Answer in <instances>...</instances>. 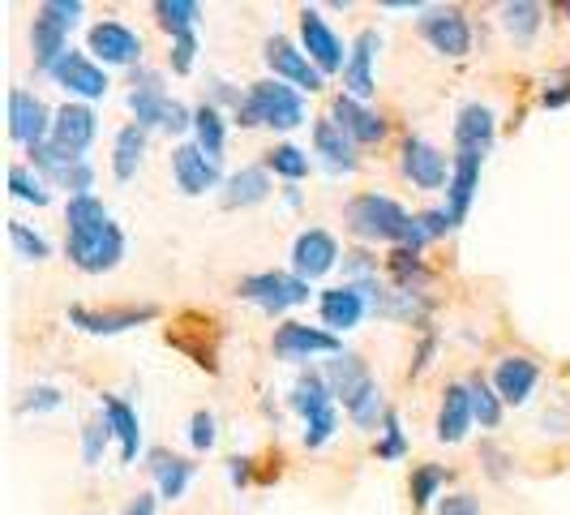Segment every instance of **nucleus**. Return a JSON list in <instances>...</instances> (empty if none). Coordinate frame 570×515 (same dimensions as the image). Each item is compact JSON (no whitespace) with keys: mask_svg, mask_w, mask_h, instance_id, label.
Returning <instances> with one entry per match:
<instances>
[{"mask_svg":"<svg viewBox=\"0 0 570 515\" xmlns=\"http://www.w3.org/2000/svg\"><path fill=\"white\" fill-rule=\"evenodd\" d=\"M108 438H112L108 421H90V426L82 429V459L86 464H99L104 447H108Z\"/></svg>","mask_w":570,"mask_h":515,"instance_id":"obj_42","label":"nucleus"},{"mask_svg":"<svg viewBox=\"0 0 570 515\" xmlns=\"http://www.w3.org/2000/svg\"><path fill=\"white\" fill-rule=\"evenodd\" d=\"M472 421H476V412H472V391H468V382H451L446 396H442V408H438V438H442V443H463Z\"/></svg>","mask_w":570,"mask_h":515,"instance_id":"obj_20","label":"nucleus"},{"mask_svg":"<svg viewBox=\"0 0 570 515\" xmlns=\"http://www.w3.org/2000/svg\"><path fill=\"white\" fill-rule=\"evenodd\" d=\"M468 391H472V412H476V421H481L485 429L498 426V421H502V396L489 387L485 378H472Z\"/></svg>","mask_w":570,"mask_h":515,"instance_id":"obj_37","label":"nucleus"},{"mask_svg":"<svg viewBox=\"0 0 570 515\" xmlns=\"http://www.w3.org/2000/svg\"><path fill=\"white\" fill-rule=\"evenodd\" d=\"M90 52L104 65H134V60H142V39L120 22H99V27H90Z\"/></svg>","mask_w":570,"mask_h":515,"instance_id":"obj_17","label":"nucleus"},{"mask_svg":"<svg viewBox=\"0 0 570 515\" xmlns=\"http://www.w3.org/2000/svg\"><path fill=\"white\" fill-rule=\"evenodd\" d=\"M194 57H198L194 30H189V35H171V69H176V74H189V69H194Z\"/></svg>","mask_w":570,"mask_h":515,"instance_id":"obj_43","label":"nucleus"},{"mask_svg":"<svg viewBox=\"0 0 570 515\" xmlns=\"http://www.w3.org/2000/svg\"><path fill=\"white\" fill-rule=\"evenodd\" d=\"M150 473H155L164 498H180L194 482V464L180 456H168V451H150Z\"/></svg>","mask_w":570,"mask_h":515,"instance_id":"obj_31","label":"nucleus"},{"mask_svg":"<svg viewBox=\"0 0 570 515\" xmlns=\"http://www.w3.org/2000/svg\"><path fill=\"white\" fill-rule=\"evenodd\" d=\"M228 473H232V482H236V486H245V482H249V459H240V456H236V459H232V468H228Z\"/></svg>","mask_w":570,"mask_h":515,"instance_id":"obj_52","label":"nucleus"},{"mask_svg":"<svg viewBox=\"0 0 570 515\" xmlns=\"http://www.w3.org/2000/svg\"><path fill=\"white\" fill-rule=\"evenodd\" d=\"M343 220L361 241H400V245H407L416 215H407L400 202L386 198V194H361V198L343 206Z\"/></svg>","mask_w":570,"mask_h":515,"instance_id":"obj_2","label":"nucleus"},{"mask_svg":"<svg viewBox=\"0 0 570 515\" xmlns=\"http://www.w3.org/2000/svg\"><path fill=\"white\" fill-rule=\"evenodd\" d=\"M314 146H317V155L326 159V168H335V172L356 168V143L343 134L335 120H317V125H314Z\"/></svg>","mask_w":570,"mask_h":515,"instance_id":"obj_28","label":"nucleus"},{"mask_svg":"<svg viewBox=\"0 0 570 515\" xmlns=\"http://www.w3.org/2000/svg\"><path fill=\"white\" fill-rule=\"evenodd\" d=\"M194 134H198L202 155L219 164V155H224V116H219V108H215V104H202V108H194Z\"/></svg>","mask_w":570,"mask_h":515,"instance_id":"obj_33","label":"nucleus"},{"mask_svg":"<svg viewBox=\"0 0 570 515\" xmlns=\"http://www.w3.org/2000/svg\"><path fill=\"white\" fill-rule=\"evenodd\" d=\"M52 78H57L69 95H82V99H104V95H108V74L90 57H82V52H65V57L57 60V69H52Z\"/></svg>","mask_w":570,"mask_h":515,"instance_id":"obj_14","label":"nucleus"},{"mask_svg":"<svg viewBox=\"0 0 570 515\" xmlns=\"http://www.w3.org/2000/svg\"><path fill=\"white\" fill-rule=\"evenodd\" d=\"M377 48H382V35H377V30H361V35H356V43H352V52H347V65H343V86H347L352 99H370L373 90H377V78H373V57H377Z\"/></svg>","mask_w":570,"mask_h":515,"instance_id":"obj_12","label":"nucleus"},{"mask_svg":"<svg viewBox=\"0 0 570 515\" xmlns=\"http://www.w3.org/2000/svg\"><path fill=\"white\" fill-rule=\"evenodd\" d=\"M27 412H43V408H60V391L57 387H35L30 391V400L22 404Z\"/></svg>","mask_w":570,"mask_h":515,"instance_id":"obj_50","label":"nucleus"},{"mask_svg":"<svg viewBox=\"0 0 570 515\" xmlns=\"http://www.w3.org/2000/svg\"><path fill=\"white\" fill-rule=\"evenodd\" d=\"M275 357H284V361H305V357H340L343 343L335 331H322V327H309V322H284L279 331H275Z\"/></svg>","mask_w":570,"mask_h":515,"instance_id":"obj_5","label":"nucleus"},{"mask_svg":"<svg viewBox=\"0 0 570 515\" xmlns=\"http://www.w3.org/2000/svg\"><path fill=\"white\" fill-rule=\"evenodd\" d=\"M451 482V473L442 468V464H421L416 473H412V503L416 507H429L433 503V494Z\"/></svg>","mask_w":570,"mask_h":515,"instance_id":"obj_38","label":"nucleus"},{"mask_svg":"<svg viewBox=\"0 0 570 515\" xmlns=\"http://www.w3.org/2000/svg\"><path fill=\"white\" fill-rule=\"evenodd\" d=\"M95 138V113L82 104H65L52 120V146H60L65 155H82Z\"/></svg>","mask_w":570,"mask_h":515,"instance_id":"obj_22","label":"nucleus"},{"mask_svg":"<svg viewBox=\"0 0 570 515\" xmlns=\"http://www.w3.org/2000/svg\"><path fill=\"white\" fill-rule=\"evenodd\" d=\"M502 27L511 30V39L519 43H528L537 30H541V4H532V0H514L502 9Z\"/></svg>","mask_w":570,"mask_h":515,"instance_id":"obj_35","label":"nucleus"},{"mask_svg":"<svg viewBox=\"0 0 570 515\" xmlns=\"http://www.w3.org/2000/svg\"><path fill=\"white\" fill-rule=\"evenodd\" d=\"M108 220H112V215H108V206L95 198V194H82V198L65 202V224H69V232L99 229V224H108Z\"/></svg>","mask_w":570,"mask_h":515,"instance_id":"obj_34","label":"nucleus"},{"mask_svg":"<svg viewBox=\"0 0 570 515\" xmlns=\"http://www.w3.org/2000/svg\"><path fill=\"white\" fill-rule=\"evenodd\" d=\"M335 429H340V417H335V412H322V417H314V421H305V447L331 443Z\"/></svg>","mask_w":570,"mask_h":515,"instance_id":"obj_47","label":"nucleus"},{"mask_svg":"<svg viewBox=\"0 0 570 515\" xmlns=\"http://www.w3.org/2000/svg\"><path fill=\"white\" fill-rule=\"evenodd\" d=\"M570 104V69H562L553 82H544V108H562Z\"/></svg>","mask_w":570,"mask_h":515,"instance_id":"obj_48","label":"nucleus"},{"mask_svg":"<svg viewBox=\"0 0 570 515\" xmlns=\"http://www.w3.org/2000/svg\"><path fill=\"white\" fill-rule=\"evenodd\" d=\"M446 172H451L446 168V155L433 143H425V138H407V143H403V176H407L412 185H421V190H442V185H451Z\"/></svg>","mask_w":570,"mask_h":515,"instance_id":"obj_13","label":"nucleus"},{"mask_svg":"<svg viewBox=\"0 0 570 515\" xmlns=\"http://www.w3.org/2000/svg\"><path fill=\"white\" fill-rule=\"evenodd\" d=\"M171 172H176V185H180L189 198L219 185V164H215V159H206L198 143H185V146H176V150H171Z\"/></svg>","mask_w":570,"mask_h":515,"instance_id":"obj_15","label":"nucleus"},{"mask_svg":"<svg viewBox=\"0 0 570 515\" xmlns=\"http://www.w3.org/2000/svg\"><path fill=\"white\" fill-rule=\"evenodd\" d=\"M481 150H459L455 155V168H451V185H446V211H451V220L463 224V215H468V206L476 198V185H481Z\"/></svg>","mask_w":570,"mask_h":515,"instance_id":"obj_18","label":"nucleus"},{"mask_svg":"<svg viewBox=\"0 0 570 515\" xmlns=\"http://www.w3.org/2000/svg\"><path fill=\"white\" fill-rule=\"evenodd\" d=\"M30 43H35V65H39L43 74H52L57 60L69 52V27H60L48 13H39V18H35V30H30Z\"/></svg>","mask_w":570,"mask_h":515,"instance_id":"obj_26","label":"nucleus"},{"mask_svg":"<svg viewBox=\"0 0 570 515\" xmlns=\"http://www.w3.org/2000/svg\"><path fill=\"white\" fill-rule=\"evenodd\" d=\"M236 120H240L245 129H254V125L296 129V125H305V99H301L292 86L266 78V82L249 86V95H245L240 108H236Z\"/></svg>","mask_w":570,"mask_h":515,"instance_id":"obj_1","label":"nucleus"},{"mask_svg":"<svg viewBox=\"0 0 570 515\" xmlns=\"http://www.w3.org/2000/svg\"><path fill=\"white\" fill-rule=\"evenodd\" d=\"M271 198V168H240L228 176L224 185V206L236 211V206H257V202Z\"/></svg>","mask_w":570,"mask_h":515,"instance_id":"obj_29","label":"nucleus"},{"mask_svg":"<svg viewBox=\"0 0 570 515\" xmlns=\"http://www.w3.org/2000/svg\"><path fill=\"white\" fill-rule=\"evenodd\" d=\"M331 120L340 125L352 143H382V138H386V120L377 113H370V108H365L361 99H352V95H340V99H335Z\"/></svg>","mask_w":570,"mask_h":515,"instance_id":"obj_19","label":"nucleus"},{"mask_svg":"<svg viewBox=\"0 0 570 515\" xmlns=\"http://www.w3.org/2000/svg\"><path fill=\"white\" fill-rule=\"evenodd\" d=\"M266 168L279 172V176H287V181H301V176L309 172V155H305L301 146L284 143V146H275V150L266 155Z\"/></svg>","mask_w":570,"mask_h":515,"instance_id":"obj_39","label":"nucleus"},{"mask_svg":"<svg viewBox=\"0 0 570 515\" xmlns=\"http://www.w3.org/2000/svg\"><path fill=\"white\" fill-rule=\"evenodd\" d=\"M52 120H57V116H48L39 95H30V90H13V95H9V134H13L18 143H27V146L48 143Z\"/></svg>","mask_w":570,"mask_h":515,"instance_id":"obj_8","label":"nucleus"},{"mask_svg":"<svg viewBox=\"0 0 570 515\" xmlns=\"http://www.w3.org/2000/svg\"><path fill=\"white\" fill-rule=\"evenodd\" d=\"M39 13H48V18L60 22V27H73V22L82 18V0H43Z\"/></svg>","mask_w":570,"mask_h":515,"instance_id":"obj_46","label":"nucleus"},{"mask_svg":"<svg viewBox=\"0 0 570 515\" xmlns=\"http://www.w3.org/2000/svg\"><path fill=\"white\" fill-rule=\"evenodd\" d=\"M104 421L112 429V438H120V459L134 464L138 459V443H142V429H138V412L116 396H104Z\"/></svg>","mask_w":570,"mask_h":515,"instance_id":"obj_25","label":"nucleus"},{"mask_svg":"<svg viewBox=\"0 0 570 515\" xmlns=\"http://www.w3.org/2000/svg\"><path fill=\"white\" fill-rule=\"evenodd\" d=\"M301 39H305V52H309V60L322 74H335V69L347 65L343 60V39L322 22L317 9H301Z\"/></svg>","mask_w":570,"mask_h":515,"instance_id":"obj_11","label":"nucleus"},{"mask_svg":"<svg viewBox=\"0 0 570 515\" xmlns=\"http://www.w3.org/2000/svg\"><path fill=\"white\" fill-rule=\"evenodd\" d=\"M438 515H481V503L472 494H451V498H442Z\"/></svg>","mask_w":570,"mask_h":515,"instance_id":"obj_49","label":"nucleus"},{"mask_svg":"<svg viewBox=\"0 0 570 515\" xmlns=\"http://www.w3.org/2000/svg\"><path fill=\"white\" fill-rule=\"evenodd\" d=\"M340 262V245H335V236L322 229H309L296 236V245H292V275H301V280H317V275H326L331 266Z\"/></svg>","mask_w":570,"mask_h":515,"instance_id":"obj_9","label":"nucleus"},{"mask_svg":"<svg viewBox=\"0 0 570 515\" xmlns=\"http://www.w3.org/2000/svg\"><path fill=\"white\" fill-rule=\"evenodd\" d=\"M421 35L442 57H468V48H472V30H468V18L459 9H425L421 13Z\"/></svg>","mask_w":570,"mask_h":515,"instance_id":"obj_6","label":"nucleus"},{"mask_svg":"<svg viewBox=\"0 0 570 515\" xmlns=\"http://www.w3.org/2000/svg\"><path fill=\"white\" fill-rule=\"evenodd\" d=\"M455 146L459 150H481L485 155L493 146V113L485 104H468L455 120Z\"/></svg>","mask_w":570,"mask_h":515,"instance_id":"obj_30","label":"nucleus"},{"mask_svg":"<svg viewBox=\"0 0 570 515\" xmlns=\"http://www.w3.org/2000/svg\"><path fill=\"white\" fill-rule=\"evenodd\" d=\"M125 515H155V494H138L134 503H129V512Z\"/></svg>","mask_w":570,"mask_h":515,"instance_id":"obj_51","label":"nucleus"},{"mask_svg":"<svg viewBox=\"0 0 570 515\" xmlns=\"http://www.w3.org/2000/svg\"><path fill=\"white\" fill-rule=\"evenodd\" d=\"M65 250H69V262H73L78 271H86V275H104V271H112L116 262L125 258V232L108 220V224H99V229L69 232Z\"/></svg>","mask_w":570,"mask_h":515,"instance_id":"obj_3","label":"nucleus"},{"mask_svg":"<svg viewBox=\"0 0 570 515\" xmlns=\"http://www.w3.org/2000/svg\"><path fill=\"white\" fill-rule=\"evenodd\" d=\"M215 438H219L215 417H210V412H194V421H189V443H194L198 451H210V447H215Z\"/></svg>","mask_w":570,"mask_h":515,"instance_id":"obj_45","label":"nucleus"},{"mask_svg":"<svg viewBox=\"0 0 570 515\" xmlns=\"http://www.w3.org/2000/svg\"><path fill=\"white\" fill-rule=\"evenodd\" d=\"M236 292H240L245 301L262 305L266 314H284L292 305H305V301H309V280L287 275V271H262V275H245Z\"/></svg>","mask_w":570,"mask_h":515,"instance_id":"obj_4","label":"nucleus"},{"mask_svg":"<svg viewBox=\"0 0 570 515\" xmlns=\"http://www.w3.org/2000/svg\"><path fill=\"white\" fill-rule=\"evenodd\" d=\"M155 18H159V27L171 30V35H189L194 22L202 18V4H194V0H159V4H155Z\"/></svg>","mask_w":570,"mask_h":515,"instance_id":"obj_36","label":"nucleus"},{"mask_svg":"<svg viewBox=\"0 0 570 515\" xmlns=\"http://www.w3.org/2000/svg\"><path fill=\"white\" fill-rule=\"evenodd\" d=\"M292 408H296L305 421H314L322 412H335V391H331L326 373H301L296 387H292Z\"/></svg>","mask_w":570,"mask_h":515,"instance_id":"obj_27","label":"nucleus"},{"mask_svg":"<svg viewBox=\"0 0 570 515\" xmlns=\"http://www.w3.org/2000/svg\"><path fill=\"white\" fill-rule=\"evenodd\" d=\"M9 190H13V198L35 202V206H48V202H52V194L43 190V181H39V176H30V168H22V164H13V168H9Z\"/></svg>","mask_w":570,"mask_h":515,"instance_id":"obj_40","label":"nucleus"},{"mask_svg":"<svg viewBox=\"0 0 570 515\" xmlns=\"http://www.w3.org/2000/svg\"><path fill=\"white\" fill-rule=\"evenodd\" d=\"M382 429H386V438L377 443V456H382V459H400L403 451H407V443H403V429H400V417L391 412V417L382 421Z\"/></svg>","mask_w":570,"mask_h":515,"instance_id":"obj_44","label":"nucleus"},{"mask_svg":"<svg viewBox=\"0 0 570 515\" xmlns=\"http://www.w3.org/2000/svg\"><path fill=\"white\" fill-rule=\"evenodd\" d=\"M537 378H541V370L532 357H502L493 370V391L502 396V404H528Z\"/></svg>","mask_w":570,"mask_h":515,"instance_id":"obj_21","label":"nucleus"},{"mask_svg":"<svg viewBox=\"0 0 570 515\" xmlns=\"http://www.w3.org/2000/svg\"><path fill=\"white\" fill-rule=\"evenodd\" d=\"M9 241H13V250L22 258H30V262H43V258L52 254V245H48L39 232H30L22 220H9Z\"/></svg>","mask_w":570,"mask_h":515,"instance_id":"obj_41","label":"nucleus"},{"mask_svg":"<svg viewBox=\"0 0 570 515\" xmlns=\"http://www.w3.org/2000/svg\"><path fill=\"white\" fill-rule=\"evenodd\" d=\"M262 57H266V65H271L279 78H287V82L301 86V90H309V95L322 90V82H326V74L317 69L314 60L305 57V52H296V48H292L287 39H279V35L266 39V52H262Z\"/></svg>","mask_w":570,"mask_h":515,"instance_id":"obj_7","label":"nucleus"},{"mask_svg":"<svg viewBox=\"0 0 570 515\" xmlns=\"http://www.w3.org/2000/svg\"><path fill=\"white\" fill-rule=\"evenodd\" d=\"M365 314V297L356 284H343V288H326L322 292V322L331 331H352L356 322Z\"/></svg>","mask_w":570,"mask_h":515,"instance_id":"obj_24","label":"nucleus"},{"mask_svg":"<svg viewBox=\"0 0 570 515\" xmlns=\"http://www.w3.org/2000/svg\"><path fill=\"white\" fill-rule=\"evenodd\" d=\"M326 382H331L335 400H343V408H356V404L377 387V382L370 378V370H365V361L352 357V352H340V357L326 366Z\"/></svg>","mask_w":570,"mask_h":515,"instance_id":"obj_16","label":"nucleus"},{"mask_svg":"<svg viewBox=\"0 0 570 515\" xmlns=\"http://www.w3.org/2000/svg\"><path fill=\"white\" fill-rule=\"evenodd\" d=\"M146 155V129L142 125H125L120 134H116V150H112V172L116 181H129L138 164H142Z\"/></svg>","mask_w":570,"mask_h":515,"instance_id":"obj_32","label":"nucleus"},{"mask_svg":"<svg viewBox=\"0 0 570 515\" xmlns=\"http://www.w3.org/2000/svg\"><path fill=\"white\" fill-rule=\"evenodd\" d=\"M176 99L164 95V86H159V74H138L134 78V90H129V108L138 116V125L150 129V125H168V113Z\"/></svg>","mask_w":570,"mask_h":515,"instance_id":"obj_23","label":"nucleus"},{"mask_svg":"<svg viewBox=\"0 0 570 515\" xmlns=\"http://www.w3.org/2000/svg\"><path fill=\"white\" fill-rule=\"evenodd\" d=\"M150 318H159L155 305H125V310H82V305H73L69 310V322L82 327L86 336H120V331L142 327Z\"/></svg>","mask_w":570,"mask_h":515,"instance_id":"obj_10","label":"nucleus"}]
</instances>
